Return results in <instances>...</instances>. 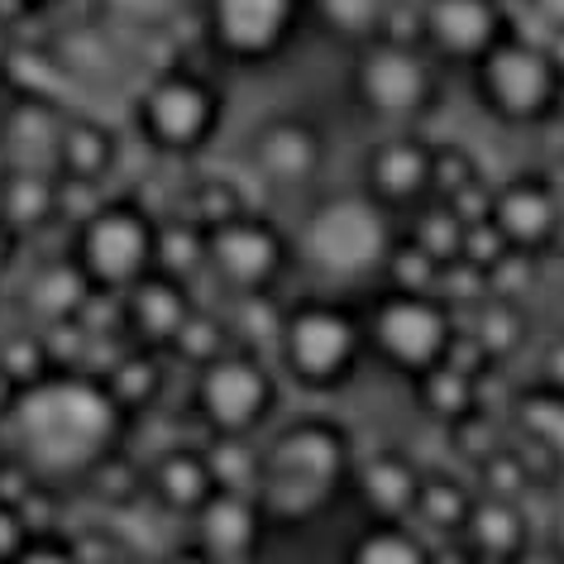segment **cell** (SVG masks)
<instances>
[{"instance_id": "cell-15", "label": "cell", "mask_w": 564, "mask_h": 564, "mask_svg": "<svg viewBox=\"0 0 564 564\" xmlns=\"http://www.w3.org/2000/svg\"><path fill=\"white\" fill-rule=\"evenodd\" d=\"M187 527H192V545H202L210 560H220V564H259L273 521H268L259 492L216 488V498H210L202 512L187 521Z\"/></svg>"}, {"instance_id": "cell-35", "label": "cell", "mask_w": 564, "mask_h": 564, "mask_svg": "<svg viewBox=\"0 0 564 564\" xmlns=\"http://www.w3.org/2000/svg\"><path fill=\"white\" fill-rule=\"evenodd\" d=\"M153 268L187 282L196 268H206V230L192 220L159 225V259H153Z\"/></svg>"}, {"instance_id": "cell-6", "label": "cell", "mask_w": 564, "mask_h": 564, "mask_svg": "<svg viewBox=\"0 0 564 564\" xmlns=\"http://www.w3.org/2000/svg\"><path fill=\"white\" fill-rule=\"evenodd\" d=\"M364 330H369V355L388 364L402 378H421L435 364L449 359L459 340V321L441 292H398L388 288L383 297L369 302L364 312Z\"/></svg>"}, {"instance_id": "cell-48", "label": "cell", "mask_w": 564, "mask_h": 564, "mask_svg": "<svg viewBox=\"0 0 564 564\" xmlns=\"http://www.w3.org/2000/svg\"><path fill=\"white\" fill-rule=\"evenodd\" d=\"M512 564H564V550H560V545H550V541H535L527 555L512 560Z\"/></svg>"}, {"instance_id": "cell-4", "label": "cell", "mask_w": 564, "mask_h": 564, "mask_svg": "<svg viewBox=\"0 0 564 564\" xmlns=\"http://www.w3.org/2000/svg\"><path fill=\"white\" fill-rule=\"evenodd\" d=\"M392 249H398V239H392L388 206H378L369 192H335L306 210L302 253L316 273L335 282H359L388 268Z\"/></svg>"}, {"instance_id": "cell-42", "label": "cell", "mask_w": 564, "mask_h": 564, "mask_svg": "<svg viewBox=\"0 0 564 564\" xmlns=\"http://www.w3.org/2000/svg\"><path fill=\"white\" fill-rule=\"evenodd\" d=\"M116 20L134 24V30H159L177 15V0H101Z\"/></svg>"}, {"instance_id": "cell-38", "label": "cell", "mask_w": 564, "mask_h": 564, "mask_svg": "<svg viewBox=\"0 0 564 564\" xmlns=\"http://www.w3.org/2000/svg\"><path fill=\"white\" fill-rule=\"evenodd\" d=\"M0 369L15 388H30L39 378L53 373V359H48V345L39 340V335H10L6 345H0Z\"/></svg>"}, {"instance_id": "cell-8", "label": "cell", "mask_w": 564, "mask_h": 564, "mask_svg": "<svg viewBox=\"0 0 564 564\" xmlns=\"http://www.w3.org/2000/svg\"><path fill=\"white\" fill-rule=\"evenodd\" d=\"M349 87H355L359 110H369V120L412 124L435 101V67L416 44L373 39V44H364L355 53Z\"/></svg>"}, {"instance_id": "cell-47", "label": "cell", "mask_w": 564, "mask_h": 564, "mask_svg": "<svg viewBox=\"0 0 564 564\" xmlns=\"http://www.w3.org/2000/svg\"><path fill=\"white\" fill-rule=\"evenodd\" d=\"M159 564H220V560H210V555H206V550H202V545H192V541H187V545L167 550V555H163Z\"/></svg>"}, {"instance_id": "cell-32", "label": "cell", "mask_w": 564, "mask_h": 564, "mask_svg": "<svg viewBox=\"0 0 564 564\" xmlns=\"http://www.w3.org/2000/svg\"><path fill=\"white\" fill-rule=\"evenodd\" d=\"M464 235H469V220H464L449 202H426V210H421L416 225H412V245H421L445 268L464 259Z\"/></svg>"}, {"instance_id": "cell-7", "label": "cell", "mask_w": 564, "mask_h": 564, "mask_svg": "<svg viewBox=\"0 0 564 564\" xmlns=\"http://www.w3.org/2000/svg\"><path fill=\"white\" fill-rule=\"evenodd\" d=\"M192 406L206 435H253L259 441V431L278 412V373L268 369L263 355L235 345L206 369H196Z\"/></svg>"}, {"instance_id": "cell-9", "label": "cell", "mask_w": 564, "mask_h": 564, "mask_svg": "<svg viewBox=\"0 0 564 564\" xmlns=\"http://www.w3.org/2000/svg\"><path fill=\"white\" fill-rule=\"evenodd\" d=\"M153 259H159V225L139 206H101L82 225L77 263L101 292H130L139 278L153 273Z\"/></svg>"}, {"instance_id": "cell-43", "label": "cell", "mask_w": 564, "mask_h": 564, "mask_svg": "<svg viewBox=\"0 0 564 564\" xmlns=\"http://www.w3.org/2000/svg\"><path fill=\"white\" fill-rule=\"evenodd\" d=\"M535 392H550V398L564 402V330L550 335L541 345V355H535Z\"/></svg>"}, {"instance_id": "cell-34", "label": "cell", "mask_w": 564, "mask_h": 564, "mask_svg": "<svg viewBox=\"0 0 564 564\" xmlns=\"http://www.w3.org/2000/svg\"><path fill=\"white\" fill-rule=\"evenodd\" d=\"M106 388H110V398H116L124 412L149 406L153 398H159V388H163V369H159V359H153V349H134V355H124L116 369L106 373Z\"/></svg>"}, {"instance_id": "cell-12", "label": "cell", "mask_w": 564, "mask_h": 564, "mask_svg": "<svg viewBox=\"0 0 564 564\" xmlns=\"http://www.w3.org/2000/svg\"><path fill=\"white\" fill-rule=\"evenodd\" d=\"M507 39L502 0H421V44L445 63L478 67Z\"/></svg>"}, {"instance_id": "cell-30", "label": "cell", "mask_w": 564, "mask_h": 564, "mask_svg": "<svg viewBox=\"0 0 564 564\" xmlns=\"http://www.w3.org/2000/svg\"><path fill=\"white\" fill-rule=\"evenodd\" d=\"M206 459H210V474H216V488L259 492L263 445L253 435H206Z\"/></svg>"}, {"instance_id": "cell-3", "label": "cell", "mask_w": 564, "mask_h": 564, "mask_svg": "<svg viewBox=\"0 0 564 564\" xmlns=\"http://www.w3.org/2000/svg\"><path fill=\"white\" fill-rule=\"evenodd\" d=\"M278 364L306 392H340L359 373L369 355V330L364 312L335 302V297H306L292 302L278 335Z\"/></svg>"}, {"instance_id": "cell-16", "label": "cell", "mask_w": 564, "mask_h": 564, "mask_svg": "<svg viewBox=\"0 0 564 564\" xmlns=\"http://www.w3.org/2000/svg\"><path fill=\"white\" fill-rule=\"evenodd\" d=\"M249 163L268 187H312L326 167V134L302 116H278L249 139Z\"/></svg>"}, {"instance_id": "cell-26", "label": "cell", "mask_w": 564, "mask_h": 564, "mask_svg": "<svg viewBox=\"0 0 564 564\" xmlns=\"http://www.w3.org/2000/svg\"><path fill=\"white\" fill-rule=\"evenodd\" d=\"M91 292H96V282L87 278L82 263H44L30 282V312L39 321H48V326L77 321L82 306L91 302Z\"/></svg>"}, {"instance_id": "cell-14", "label": "cell", "mask_w": 564, "mask_h": 564, "mask_svg": "<svg viewBox=\"0 0 564 564\" xmlns=\"http://www.w3.org/2000/svg\"><path fill=\"white\" fill-rule=\"evenodd\" d=\"M302 0H206V30L220 53L239 63H263L288 44Z\"/></svg>"}, {"instance_id": "cell-22", "label": "cell", "mask_w": 564, "mask_h": 564, "mask_svg": "<svg viewBox=\"0 0 564 564\" xmlns=\"http://www.w3.org/2000/svg\"><path fill=\"white\" fill-rule=\"evenodd\" d=\"M464 545L474 550L484 564H512L535 545V527L527 512V498H492V492H478L469 527L459 535Z\"/></svg>"}, {"instance_id": "cell-23", "label": "cell", "mask_w": 564, "mask_h": 564, "mask_svg": "<svg viewBox=\"0 0 564 564\" xmlns=\"http://www.w3.org/2000/svg\"><path fill=\"white\" fill-rule=\"evenodd\" d=\"M474 502H478V484H464L459 474H445V469H426L412 527L421 535H431V541H455L469 527Z\"/></svg>"}, {"instance_id": "cell-44", "label": "cell", "mask_w": 564, "mask_h": 564, "mask_svg": "<svg viewBox=\"0 0 564 564\" xmlns=\"http://www.w3.org/2000/svg\"><path fill=\"white\" fill-rule=\"evenodd\" d=\"M15 564H87V560H82L77 541H63V535H53V531H39L30 541V550H24Z\"/></svg>"}, {"instance_id": "cell-19", "label": "cell", "mask_w": 564, "mask_h": 564, "mask_svg": "<svg viewBox=\"0 0 564 564\" xmlns=\"http://www.w3.org/2000/svg\"><path fill=\"white\" fill-rule=\"evenodd\" d=\"M67 116L53 110L44 96H20L0 116V153L20 173H53L58 177V149H63Z\"/></svg>"}, {"instance_id": "cell-49", "label": "cell", "mask_w": 564, "mask_h": 564, "mask_svg": "<svg viewBox=\"0 0 564 564\" xmlns=\"http://www.w3.org/2000/svg\"><path fill=\"white\" fill-rule=\"evenodd\" d=\"M10 235H15V230H10V225H6V220H0V263H6V259H10V245H15V239H10Z\"/></svg>"}, {"instance_id": "cell-29", "label": "cell", "mask_w": 564, "mask_h": 564, "mask_svg": "<svg viewBox=\"0 0 564 564\" xmlns=\"http://www.w3.org/2000/svg\"><path fill=\"white\" fill-rule=\"evenodd\" d=\"M116 163V134L101 120L87 116H67L63 130V149H58V173L77 177V182H101Z\"/></svg>"}, {"instance_id": "cell-10", "label": "cell", "mask_w": 564, "mask_h": 564, "mask_svg": "<svg viewBox=\"0 0 564 564\" xmlns=\"http://www.w3.org/2000/svg\"><path fill=\"white\" fill-rule=\"evenodd\" d=\"M144 139L163 153H196L220 130V91L192 73H163L139 96Z\"/></svg>"}, {"instance_id": "cell-17", "label": "cell", "mask_w": 564, "mask_h": 564, "mask_svg": "<svg viewBox=\"0 0 564 564\" xmlns=\"http://www.w3.org/2000/svg\"><path fill=\"white\" fill-rule=\"evenodd\" d=\"M431 177H435V149L416 134L378 139L369 149V159H364V192L388 210L416 206V202H426V196H435Z\"/></svg>"}, {"instance_id": "cell-46", "label": "cell", "mask_w": 564, "mask_h": 564, "mask_svg": "<svg viewBox=\"0 0 564 564\" xmlns=\"http://www.w3.org/2000/svg\"><path fill=\"white\" fill-rule=\"evenodd\" d=\"M431 564H484V560L455 535V541H431Z\"/></svg>"}, {"instance_id": "cell-33", "label": "cell", "mask_w": 564, "mask_h": 564, "mask_svg": "<svg viewBox=\"0 0 564 564\" xmlns=\"http://www.w3.org/2000/svg\"><path fill=\"white\" fill-rule=\"evenodd\" d=\"M469 335L478 345H484V355L492 364H502L512 349H521V340H527V321H521L517 312V302H507V297H488V302H478V316H474V326Z\"/></svg>"}, {"instance_id": "cell-45", "label": "cell", "mask_w": 564, "mask_h": 564, "mask_svg": "<svg viewBox=\"0 0 564 564\" xmlns=\"http://www.w3.org/2000/svg\"><path fill=\"white\" fill-rule=\"evenodd\" d=\"M527 10H531L535 24H541L550 39L564 34V0H527Z\"/></svg>"}, {"instance_id": "cell-5", "label": "cell", "mask_w": 564, "mask_h": 564, "mask_svg": "<svg viewBox=\"0 0 564 564\" xmlns=\"http://www.w3.org/2000/svg\"><path fill=\"white\" fill-rule=\"evenodd\" d=\"M474 96L498 124L535 130L564 110V67L550 44L507 34L484 63L474 67Z\"/></svg>"}, {"instance_id": "cell-18", "label": "cell", "mask_w": 564, "mask_h": 564, "mask_svg": "<svg viewBox=\"0 0 564 564\" xmlns=\"http://www.w3.org/2000/svg\"><path fill=\"white\" fill-rule=\"evenodd\" d=\"M421 484H426V469L412 455H402V449H373V455H359L349 492H355L364 521H412Z\"/></svg>"}, {"instance_id": "cell-20", "label": "cell", "mask_w": 564, "mask_h": 564, "mask_svg": "<svg viewBox=\"0 0 564 564\" xmlns=\"http://www.w3.org/2000/svg\"><path fill=\"white\" fill-rule=\"evenodd\" d=\"M192 316H196V306H192L187 282L173 273H159V268L124 292V326H130V335L144 349H163V345L173 349V340Z\"/></svg>"}, {"instance_id": "cell-2", "label": "cell", "mask_w": 564, "mask_h": 564, "mask_svg": "<svg viewBox=\"0 0 564 564\" xmlns=\"http://www.w3.org/2000/svg\"><path fill=\"white\" fill-rule=\"evenodd\" d=\"M355 441L330 416H292L263 441L259 502L273 527H306L340 502L355 478Z\"/></svg>"}, {"instance_id": "cell-37", "label": "cell", "mask_w": 564, "mask_h": 564, "mask_svg": "<svg viewBox=\"0 0 564 564\" xmlns=\"http://www.w3.org/2000/svg\"><path fill=\"white\" fill-rule=\"evenodd\" d=\"M388 282L398 292H441V278H445V263H435L426 249L412 245V239H402L398 249L388 253Z\"/></svg>"}, {"instance_id": "cell-24", "label": "cell", "mask_w": 564, "mask_h": 564, "mask_svg": "<svg viewBox=\"0 0 564 564\" xmlns=\"http://www.w3.org/2000/svg\"><path fill=\"white\" fill-rule=\"evenodd\" d=\"M340 564H431V535L412 521H359Z\"/></svg>"}, {"instance_id": "cell-21", "label": "cell", "mask_w": 564, "mask_h": 564, "mask_svg": "<svg viewBox=\"0 0 564 564\" xmlns=\"http://www.w3.org/2000/svg\"><path fill=\"white\" fill-rule=\"evenodd\" d=\"M149 498L163 517L192 521L202 507L216 498V474H210L206 445H173L149 464Z\"/></svg>"}, {"instance_id": "cell-1", "label": "cell", "mask_w": 564, "mask_h": 564, "mask_svg": "<svg viewBox=\"0 0 564 564\" xmlns=\"http://www.w3.org/2000/svg\"><path fill=\"white\" fill-rule=\"evenodd\" d=\"M120 426L124 406L110 398L106 378H87L77 369H53L48 378L20 388V398L0 416L6 449L30 464L48 488L91 478L96 464H106L116 449Z\"/></svg>"}, {"instance_id": "cell-51", "label": "cell", "mask_w": 564, "mask_h": 564, "mask_svg": "<svg viewBox=\"0 0 564 564\" xmlns=\"http://www.w3.org/2000/svg\"><path fill=\"white\" fill-rule=\"evenodd\" d=\"M10 173V163H6V153H0V177H6Z\"/></svg>"}, {"instance_id": "cell-39", "label": "cell", "mask_w": 564, "mask_h": 564, "mask_svg": "<svg viewBox=\"0 0 564 564\" xmlns=\"http://www.w3.org/2000/svg\"><path fill=\"white\" fill-rule=\"evenodd\" d=\"M245 216V202H239V192L230 182H202V187L192 192V206H187V220L202 225V230H216V225Z\"/></svg>"}, {"instance_id": "cell-28", "label": "cell", "mask_w": 564, "mask_h": 564, "mask_svg": "<svg viewBox=\"0 0 564 564\" xmlns=\"http://www.w3.org/2000/svg\"><path fill=\"white\" fill-rule=\"evenodd\" d=\"M48 216H58V177L10 167L0 177V220L24 235V230H39Z\"/></svg>"}, {"instance_id": "cell-36", "label": "cell", "mask_w": 564, "mask_h": 564, "mask_svg": "<svg viewBox=\"0 0 564 564\" xmlns=\"http://www.w3.org/2000/svg\"><path fill=\"white\" fill-rule=\"evenodd\" d=\"M225 349H235L230 321L206 316V312H196L187 326H182L177 340H173V355H177L182 364H192V369H206V364H210V359H220Z\"/></svg>"}, {"instance_id": "cell-40", "label": "cell", "mask_w": 564, "mask_h": 564, "mask_svg": "<svg viewBox=\"0 0 564 564\" xmlns=\"http://www.w3.org/2000/svg\"><path fill=\"white\" fill-rule=\"evenodd\" d=\"M474 182H484V177H478V163L469 159V153L455 149V144H441V149H435V177H431L435 202H449L455 192L474 187Z\"/></svg>"}, {"instance_id": "cell-13", "label": "cell", "mask_w": 564, "mask_h": 564, "mask_svg": "<svg viewBox=\"0 0 564 564\" xmlns=\"http://www.w3.org/2000/svg\"><path fill=\"white\" fill-rule=\"evenodd\" d=\"M488 220L498 225L507 249L535 259V253H545L550 245H560V235H564V192L541 173L507 177L502 187L492 192Z\"/></svg>"}, {"instance_id": "cell-52", "label": "cell", "mask_w": 564, "mask_h": 564, "mask_svg": "<svg viewBox=\"0 0 564 564\" xmlns=\"http://www.w3.org/2000/svg\"><path fill=\"white\" fill-rule=\"evenodd\" d=\"M110 564H130V560H110Z\"/></svg>"}, {"instance_id": "cell-25", "label": "cell", "mask_w": 564, "mask_h": 564, "mask_svg": "<svg viewBox=\"0 0 564 564\" xmlns=\"http://www.w3.org/2000/svg\"><path fill=\"white\" fill-rule=\"evenodd\" d=\"M416 388V402L421 412L431 421H441V426H459V421H469L474 412H484V392H478V378L464 373L459 364H435L431 373L412 378Z\"/></svg>"}, {"instance_id": "cell-41", "label": "cell", "mask_w": 564, "mask_h": 564, "mask_svg": "<svg viewBox=\"0 0 564 564\" xmlns=\"http://www.w3.org/2000/svg\"><path fill=\"white\" fill-rule=\"evenodd\" d=\"M34 527H30V517H24V507H15V502H6L0 498V564H15L24 550H30V541H34Z\"/></svg>"}, {"instance_id": "cell-27", "label": "cell", "mask_w": 564, "mask_h": 564, "mask_svg": "<svg viewBox=\"0 0 564 564\" xmlns=\"http://www.w3.org/2000/svg\"><path fill=\"white\" fill-rule=\"evenodd\" d=\"M53 63L63 67L73 82H91V87H101L120 73V48L116 39L106 30H96V24H77V30H63L58 44H53Z\"/></svg>"}, {"instance_id": "cell-31", "label": "cell", "mask_w": 564, "mask_h": 564, "mask_svg": "<svg viewBox=\"0 0 564 564\" xmlns=\"http://www.w3.org/2000/svg\"><path fill=\"white\" fill-rule=\"evenodd\" d=\"M312 10L335 39L364 48V44H373V39H383L392 0H312Z\"/></svg>"}, {"instance_id": "cell-50", "label": "cell", "mask_w": 564, "mask_h": 564, "mask_svg": "<svg viewBox=\"0 0 564 564\" xmlns=\"http://www.w3.org/2000/svg\"><path fill=\"white\" fill-rule=\"evenodd\" d=\"M10 455V449H6V431H0V459H6Z\"/></svg>"}, {"instance_id": "cell-11", "label": "cell", "mask_w": 564, "mask_h": 564, "mask_svg": "<svg viewBox=\"0 0 564 564\" xmlns=\"http://www.w3.org/2000/svg\"><path fill=\"white\" fill-rule=\"evenodd\" d=\"M292 249L282 230L263 216H235L206 230V268L216 273L235 297H253V292H273V282L288 273Z\"/></svg>"}]
</instances>
